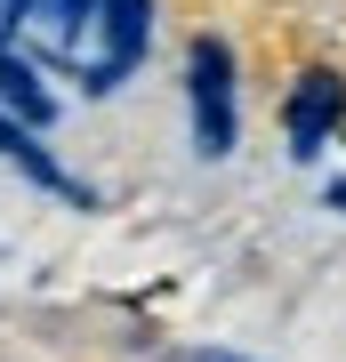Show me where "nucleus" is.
I'll use <instances>...</instances> for the list:
<instances>
[{"label":"nucleus","instance_id":"nucleus-7","mask_svg":"<svg viewBox=\"0 0 346 362\" xmlns=\"http://www.w3.org/2000/svg\"><path fill=\"white\" fill-rule=\"evenodd\" d=\"M33 8H49V0H0V25H25Z\"/></svg>","mask_w":346,"mask_h":362},{"label":"nucleus","instance_id":"nucleus-3","mask_svg":"<svg viewBox=\"0 0 346 362\" xmlns=\"http://www.w3.org/2000/svg\"><path fill=\"white\" fill-rule=\"evenodd\" d=\"M338 73H306L298 81V97H290V153L298 161H314V145L330 137V121H338Z\"/></svg>","mask_w":346,"mask_h":362},{"label":"nucleus","instance_id":"nucleus-6","mask_svg":"<svg viewBox=\"0 0 346 362\" xmlns=\"http://www.w3.org/2000/svg\"><path fill=\"white\" fill-rule=\"evenodd\" d=\"M89 8H97V0H49V25H57V40H81Z\"/></svg>","mask_w":346,"mask_h":362},{"label":"nucleus","instance_id":"nucleus-1","mask_svg":"<svg viewBox=\"0 0 346 362\" xmlns=\"http://www.w3.org/2000/svg\"><path fill=\"white\" fill-rule=\"evenodd\" d=\"M185 89H193V145L233 153V57H226V40H193Z\"/></svg>","mask_w":346,"mask_h":362},{"label":"nucleus","instance_id":"nucleus-2","mask_svg":"<svg viewBox=\"0 0 346 362\" xmlns=\"http://www.w3.org/2000/svg\"><path fill=\"white\" fill-rule=\"evenodd\" d=\"M145 33H154V0H105V65L89 73V89H113V81L137 73Z\"/></svg>","mask_w":346,"mask_h":362},{"label":"nucleus","instance_id":"nucleus-5","mask_svg":"<svg viewBox=\"0 0 346 362\" xmlns=\"http://www.w3.org/2000/svg\"><path fill=\"white\" fill-rule=\"evenodd\" d=\"M0 97H8L16 129H40V121H57V97H49V81H40L33 65H16L8 49H0Z\"/></svg>","mask_w":346,"mask_h":362},{"label":"nucleus","instance_id":"nucleus-4","mask_svg":"<svg viewBox=\"0 0 346 362\" xmlns=\"http://www.w3.org/2000/svg\"><path fill=\"white\" fill-rule=\"evenodd\" d=\"M0 153H8L16 169H25L33 185H49V194H64V202H89V185H73V177H64V161H57V153H40V145H33L25 129H16L8 113H0Z\"/></svg>","mask_w":346,"mask_h":362}]
</instances>
